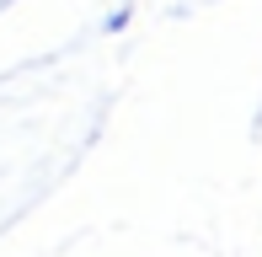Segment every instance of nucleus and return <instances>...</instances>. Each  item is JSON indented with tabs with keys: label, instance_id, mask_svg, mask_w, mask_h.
Masks as SVG:
<instances>
[]
</instances>
